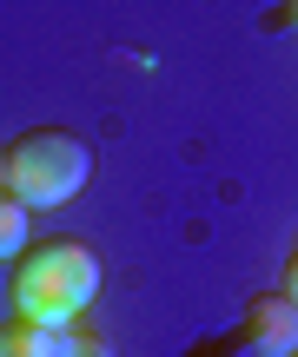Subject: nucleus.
Listing matches in <instances>:
<instances>
[{"mask_svg": "<svg viewBox=\"0 0 298 357\" xmlns=\"http://www.w3.org/2000/svg\"><path fill=\"white\" fill-rule=\"evenodd\" d=\"M93 298H100V252L87 238H40L13 258L7 318H27L40 331H66L93 311Z\"/></svg>", "mask_w": 298, "mask_h": 357, "instance_id": "nucleus-1", "label": "nucleus"}, {"mask_svg": "<svg viewBox=\"0 0 298 357\" xmlns=\"http://www.w3.org/2000/svg\"><path fill=\"white\" fill-rule=\"evenodd\" d=\"M87 178H93V146L66 126H33L7 146V192L27 212H53V205L80 199Z\"/></svg>", "mask_w": 298, "mask_h": 357, "instance_id": "nucleus-2", "label": "nucleus"}, {"mask_svg": "<svg viewBox=\"0 0 298 357\" xmlns=\"http://www.w3.org/2000/svg\"><path fill=\"white\" fill-rule=\"evenodd\" d=\"M246 344L259 357H292L298 351V305L278 291V284L246 305Z\"/></svg>", "mask_w": 298, "mask_h": 357, "instance_id": "nucleus-3", "label": "nucleus"}, {"mask_svg": "<svg viewBox=\"0 0 298 357\" xmlns=\"http://www.w3.org/2000/svg\"><path fill=\"white\" fill-rule=\"evenodd\" d=\"M27 245H33V212H27L13 192H0V265H13Z\"/></svg>", "mask_w": 298, "mask_h": 357, "instance_id": "nucleus-4", "label": "nucleus"}, {"mask_svg": "<svg viewBox=\"0 0 298 357\" xmlns=\"http://www.w3.org/2000/svg\"><path fill=\"white\" fill-rule=\"evenodd\" d=\"M0 357H53V331L27 318H0Z\"/></svg>", "mask_w": 298, "mask_h": 357, "instance_id": "nucleus-5", "label": "nucleus"}, {"mask_svg": "<svg viewBox=\"0 0 298 357\" xmlns=\"http://www.w3.org/2000/svg\"><path fill=\"white\" fill-rule=\"evenodd\" d=\"M53 357H113V344L87 324H66V331H53Z\"/></svg>", "mask_w": 298, "mask_h": 357, "instance_id": "nucleus-6", "label": "nucleus"}, {"mask_svg": "<svg viewBox=\"0 0 298 357\" xmlns=\"http://www.w3.org/2000/svg\"><path fill=\"white\" fill-rule=\"evenodd\" d=\"M278 291H285V298H292V305H298V252L285 258V278H278Z\"/></svg>", "mask_w": 298, "mask_h": 357, "instance_id": "nucleus-7", "label": "nucleus"}, {"mask_svg": "<svg viewBox=\"0 0 298 357\" xmlns=\"http://www.w3.org/2000/svg\"><path fill=\"white\" fill-rule=\"evenodd\" d=\"M272 20H278V26H292V33H298V0H278V13H272Z\"/></svg>", "mask_w": 298, "mask_h": 357, "instance_id": "nucleus-8", "label": "nucleus"}, {"mask_svg": "<svg viewBox=\"0 0 298 357\" xmlns=\"http://www.w3.org/2000/svg\"><path fill=\"white\" fill-rule=\"evenodd\" d=\"M0 192H7V146H0Z\"/></svg>", "mask_w": 298, "mask_h": 357, "instance_id": "nucleus-9", "label": "nucleus"}, {"mask_svg": "<svg viewBox=\"0 0 298 357\" xmlns=\"http://www.w3.org/2000/svg\"><path fill=\"white\" fill-rule=\"evenodd\" d=\"M292 252H298V245H292Z\"/></svg>", "mask_w": 298, "mask_h": 357, "instance_id": "nucleus-10", "label": "nucleus"}, {"mask_svg": "<svg viewBox=\"0 0 298 357\" xmlns=\"http://www.w3.org/2000/svg\"><path fill=\"white\" fill-rule=\"evenodd\" d=\"M292 357H298V351H292Z\"/></svg>", "mask_w": 298, "mask_h": 357, "instance_id": "nucleus-11", "label": "nucleus"}]
</instances>
